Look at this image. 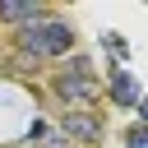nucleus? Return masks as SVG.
I'll return each instance as SVG.
<instances>
[{
    "instance_id": "1",
    "label": "nucleus",
    "mask_w": 148,
    "mask_h": 148,
    "mask_svg": "<svg viewBox=\"0 0 148 148\" xmlns=\"http://www.w3.org/2000/svg\"><path fill=\"white\" fill-rule=\"evenodd\" d=\"M18 46H23V56H37V60H46V56H69V51H74V28H65V23H56V18H37V23H23Z\"/></svg>"
},
{
    "instance_id": "2",
    "label": "nucleus",
    "mask_w": 148,
    "mask_h": 148,
    "mask_svg": "<svg viewBox=\"0 0 148 148\" xmlns=\"http://www.w3.org/2000/svg\"><path fill=\"white\" fill-rule=\"evenodd\" d=\"M56 92H60L69 106L79 102V111L92 106V102H97V83L88 79V60H74L69 69H60V74H56Z\"/></svg>"
},
{
    "instance_id": "3",
    "label": "nucleus",
    "mask_w": 148,
    "mask_h": 148,
    "mask_svg": "<svg viewBox=\"0 0 148 148\" xmlns=\"http://www.w3.org/2000/svg\"><path fill=\"white\" fill-rule=\"evenodd\" d=\"M60 130H65V139H79V143H97L102 139V120L92 111H79V106H69L60 116Z\"/></svg>"
},
{
    "instance_id": "4",
    "label": "nucleus",
    "mask_w": 148,
    "mask_h": 148,
    "mask_svg": "<svg viewBox=\"0 0 148 148\" xmlns=\"http://www.w3.org/2000/svg\"><path fill=\"white\" fill-rule=\"evenodd\" d=\"M111 102L116 106H139V83H134L130 69H116L111 74Z\"/></svg>"
},
{
    "instance_id": "5",
    "label": "nucleus",
    "mask_w": 148,
    "mask_h": 148,
    "mask_svg": "<svg viewBox=\"0 0 148 148\" xmlns=\"http://www.w3.org/2000/svg\"><path fill=\"white\" fill-rule=\"evenodd\" d=\"M0 18H9V23H37L42 9L32 0H0Z\"/></svg>"
},
{
    "instance_id": "6",
    "label": "nucleus",
    "mask_w": 148,
    "mask_h": 148,
    "mask_svg": "<svg viewBox=\"0 0 148 148\" xmlns=\"http://www.w3.org/2000/svg\"><path fill=\"white\" fill-rule=\"evenodd\" d=\"M102 42H106V51H111V56H116V60H125V56H130V46H125V42H120V32H106V37H102Z\"/></svg>"
},
{
    "instance_id": "7",
    "label": "nucleus",
    "mask_w": 148,
    "mask_h": 148,
    "mask_svg": "<svg viewBox=\"0 0 148 148\" xmlns=\"http://www.w3.org/2000/svg\"><path fill=\"white\" fill-rule=\"evenodd\" d=\"M125 143H130V148H148V125L130 130V134H125Z\"/></svg>"
},
{
    "instance_id": "8",
    "label": "nucleus",
    "mask_w": 148,
    "mask_h": 148,
    "mask_svg": "<svg viewBox=\"0 0 148 148\" xmlns=\"http://www.w3.org/2000/svg\"><path fill=\"white\" fill-rule=\"evenodd\" d=\"M28 139H32V143H42V139H46V125H42V120H32V130H28Z\"/></svg>"
},
{
    "instance_id": "9",
    "label": "nucleus",
    "mask_w": 148,
    "mask_h": 148,
    "mask_svg": "<svg viewBox=\"0 0 148 148\" xmlns=\"http://www.w3.org/2000/svg\"><path fill=\"white\" fill-rule=\"evenodd\" d=\"M42 148H69V139H65V134H56V139H42Z\"/></svg>"
},
{
    "instance_id": "10",
    "label": "nucleus",
    "mask_w": 148,
    "mask_h": 148,
    "mask_svg": "<svg viewBox=\"0 0 148 148\" xmlns=\"http://www.w3.org/2000/svg\"><path fill=\"white\" fill-rule=\"evenodd\" d=\"M139 116H143V125H148V97H139Z\"/></svg>"
}]
</instances>
